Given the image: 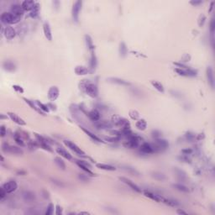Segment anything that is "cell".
Listing matches in <instances>:
<instances>
[{"mask_svg":"<svg viewBox=\"0 0 215 215\" xmlns=\"http://www.w3.org/2000/svg\"><path fill=\"white\" fill-rule=\"evenodd\" d=\"M80 88L91 98H97L98 96V88L97 85L87 80H83L80 83Z\"/></svg>","mask_w":215,"mask_h":215,"instance_id":"6da1fadb","label":"cell"},{"mask_svg":"<svg viewBox=\"0 0 215 215\" xmlns=\"http://www.w3.org/2000/svg\"><path fill=\"white\" fill-rule=\"evenodd\" d=\"M1 21L3 24H17L18 21L20 20V17L17 16L14 14H12L11 12H4L1 15Z\"/></svg>","mask_w":215,"mask_h":215,"instance_id":"7a4b0ae2","label":"cell"},{"mask_svg":"<svg viewBox=\"0 0 215 215\" xmlns=\"http://www.w3.org/2000/svg\"><path fill=\"white\" fill-rule=\"evenodd\" d=\"M2 150L4 153H9V154H14V155H18L21 156L24 154V151L21 148L17 146H13L9 145V144L3 143L2 145Z\"/></svg>","mask_w":215,"mask_h":215,"instance_id":"3957f363","label":"cell"},{"mask_svg":"<svg viewBox=\"0 0 215 215\" xmlns=\"http://www.w3.org/2000/svg\"><path fill=\"white\" fill-rule=\"evenodd\" d=\"M82 2L80 0L76 1L72 6V16L75 22H78V20H79V15L82 10Z\"/></svg>","mask_w":215,"mask_h":215,"instance_id":"277c9868","label":"cell"},{"mask_svg":"<svg viewBox=\"0 0 215 215\" xmlns=\"http://www.w3.org/2000/svg\"><path fill=\"white\" fill-rule=\"evenodd\" d=\"M154 148H155V150L156 152H159V151H162L164 150H166L168 147H169V143L167 140H163V139H157L156 140L155 143L152 144Z\"/></svg>","mask_w":215,"mask_h":215,"instance_id":"5b68a950","label":"cell"},{"mask_svg":"<svg viewBox=\"0 0 215 215\" xmlns=\"http://www.w3.org/2000/svg\"><path fill=\"white\" fill-rule=\"evenodd\" d=\"M63 142L66 144V146H67L69 149H71L72 150H73L77 155H79L81 156H85V152L80 147H78L76 144H74L72 141H70V140H64Z\"/></svg>","mask_w":215,"mask_h":215,"instance_id":"8992f818","label":"cell"},{"mask_svg":"<svg viewBox=\"0 0 215 215\" xmlns=\"http://www.w3.org/2000/svg\"><path fill=\"white\" fill-rule=\"evenodd\" d=\"M3 187L7 193H12L17 190L18 184L15 181H9L3 185Z\"/></svg>","mask_w":215,"mask_h":215,"instance_id":"52a82bcc","label":"cell"},{"mask_svg":"<svg viewBox=\"0 0 215 215\" xmlns=\"http://www.w3.org/2000/svg\"><path fill=\"white\" fill-rule=\"evenodd\" d=\"M175 72L180 76H183V77H196L197 76V71H194L190 68H186V69L176 68Z\"/></svg>","mask_w":215,"mask_h":215,"instance_id":"ba28073f","label":"cell"},{"mask_svg":"<svg viewBox=\"0 0 215 215\" xmlns=\"http://www.w3.org/2000/svg\"><path fill=\"white\" fill-rule=\"evenodd\" d=\"M119 180L121 181H123L125 184L126 185H128L131 189H133L134 191H135V192H137V193H142V190L140 188V187L139 186H137L135 182H133L131 180L128 179V178H126V177H119Z\"/></svg>","mask_w":215,"mask_h":215,"instance_id":"9c48e42d","label":"cell"},{"mask_svg":"<svg viewBox=\"0 0 215 215\" xmlns=\"http://www.w3.org/2000/svg\"><path fill=\"white\" fill-rule=\"evenodd\" d=\"M59 95H60V91L56 86H53L50 88V89L48 91V98L50 101L51 102L55 101L58 98Z\"/></svg>","mask_w":215,"mask_h":215,"instance_id":"30bf717a","label":"cell"},{"mask_svg":"<svg viewBox=\"0 0 215 215\" xmlns=\"http://www.w3.org/2000/svg\"><path fill=\"white\" fill-rule=\"evenodd\" d=\"M140 150L144 154H152L155 153V148L152 144L143 143L140 146Z\"/></svg>","mask_w":215,"mask_h":215,"instance_id":"8fae6325","label":"cell"},{"mask_svg":"<svg viewBox=\"0 0 215 215\" xmlns=\"http://www.w3.org/2000/svg\"><path fill=\"white\" fill-rule=\"evenodd\" d=\"M206 74H207V79H208V82L210 85V87L212 88H214V71L213 68L208 66L207 67L206 70Z\"/></svg>","mask_w":215,"mask_h":215,"instance_id":"7c38bea8","label":"cell"},{"mask_svg":"<svg viewBox=\"0 0 215 215\" xmlns=\"http://www.w3.org/2000/svg\"><path fill=\"white\" fill-rule=\"evenodd\" d=\"M77 166H78L82 170H83V171H84L85 172H87L88 175L92 176V177L95 176V174L89 169V168H91V166H90L88 163H87V162H85V161H77Z\"/></svg>","mask_w":215,"mask_h":215,"instance_id":"4fadbf2b","label":"cell"},{"mask_svg":"<svg viewBox=\"0 0 215 215\" xmlns=\"http://www.w3.org/2000/svg\"><path fill=\"white\" fill-rule=\"evenodd\" d=\"M8 115H9V117L10 118V119H11L12 121H14L15 124H17V125H21V126L26 125L25 121H24L22 118H20L18 115H17L16 113L9 112V113H8Z\"/></svg>","mask_w":215,"mask_h":215,"instance_id":"5bb4252c","label":"cell"},{"mask_svg":"<svg viewBox=\"0 0 215 215\" xmlns=\"http://www.w3.org/2000/svg\"><path fill=\"white\" fill-rule=\"evenodd\" d=\"M3 34L7 40H12L16 36V31L13 27L8 25L7 27H5V29L3 30Z\"/></svg>","mask_w":215,"mask_h":215,"instance_id":"9a60e30c","label":"cell"},{"mask_svg":"<svg viewBox=\"0 0 215 215\" xmlns=\"http://www.w3.org/2000/svg\"><path fill=\"white\" fill-rule=\"evenodd\" d=\"M36 3L32 0H24L22 2L21 6L24 11H32L36 6Z\"/></svg>","mask_w":215,"mask_h":215,"instance_id":"2e32d148","label":"cell"},{"mask_svg":"<svg viewBox=\"0 0 215 215\" xmlns=\"http://www.w3.org/2000/svg\"><path fill=\"white\" fill-rule=\"evenodd\" d=\"M3 67L7 72H14L16 69V65L14 61L10 60H6L3 63Z\"/></svg>","mask_w":215,"mask_h":215,"instance_id":"e0dca14e","label":"cell"},{"mask_svg":"<svg viewBox=\"0 0 215 215\" xmlns=\"http://www.w3.org/2000/svg\"><path fill=\"white\" fill-rule=\"evenodd\" d=\"M22 197L26 202H32L36 200V194L31 191H24L22 193Z\"/></svg>","mask_w":215,"mask_h":215,"instance_id":"ac0fdd59","label":"cell"},{"mask_svg":"<svg viewBox=\"0 0 215 215\" xmlns=\"http://www.w3.org/2000/svg\"><path fill=\"white\" fill-rule=\"evenodd\" d=\"M10 12L17 16H19L21 17L23 15H24V10L23 9L22 6L21 5H18V4H14L11 6V9H10Z\"/></svg>","mask_w":215,"mask_h":215,"instance_id":"d6986e66","label":"cell"},{"mask_svg":"<svg viewBox=\"0 0 215 215\" xmlns=\"http://www.w3.org/2000/svg\"><path fill=\"white\" fill-rule=\"evenodd\" d=\"M43 31H44V34H45L46 38L47 39V40L51 41L52 40V33H51V26H50L49 23L46 22L44 24V25H43Z\"/></svg>","mask_w":215,"mask_h":215,"instance_id":"ffe728a7","label":"cell"},{"mask_svg":"<svg viewBox=\"0 0 215 215\" xmlns=\"http://www.w3.org/2000/svg\"><path fill=\"white\" fill-rule=\"evenodd\" d=\"M144 194L145 197H149V198H150V199H152V200H154L156 202H163V199H164V197H161V195H158L156 193H151V192H148V191H144Z\"/></svg>","mask_w":215,"mask_h":215,"instance_id":"44dd1931","label":"cell"},{"mask_svg":"<svg viewBox=\"0 0 215 215\" xmlns=\"http://www.w3.org/2000/svg\"><path fill=\"white\" fill-rule=\"evenodd\" d=\"M108 82H112V83H115V84H119V85H123V86H130V83L129 82H127L125 80L118 78V77H109L107 79Z\"/></svg>","mask_w":215,"mask_h":215,"instance_id":"7402d4cb","label":"cell"},{"mask_svg":"<svg viewBox=\"0 0 215 215\" xmlns=\"http://www.w3.org/2000/svg\"><path fill=\"white\" fill-rule=\"evenodd\" d=\"M88 117H89V119L92 120V121H94V122H97V121H98L99 119H100V113H99V112L97 110V109H93V110H92V111H90L89 113L87 114Z\"/></svg>","mask_w":215,"mask_h":215,"instance_id":"603a6c76","label":"cell"},{"mask_svg":"<svg viewBox=\"0 0 215 215\" xmlns=\"http://www.w3.org/2000/svg\"><path fill=\"white\" fill-rule=\"evenodd\" d=\"M56 152L59 154V155H61V156H62V157H64L65 159H67V160H68V161H71L72 159V155L69 153V152H67L65 149H63V148H57L56 149Z\"/></svg>","mask_w":215,"mask_h":215,"instance_id":"cb8c5ba5","label":"cell"},{"mask_svg":"<svg viewBox=\"0 0 215 215\" xmlns=\"http://www.w3.org/2000/svg\"><path fill=\"white\" fill-rule=\"evenodd\" d=\"M81 129H82L84 133H86V134L88 135V136H89L92 140L97 141V142H99V143H100V142H103V140H102L99 137H98L96 135H94L93 133H92L88 129H85V128H83V127H81Z\"/></svg>","mask_w":215,"mask_h":215,"instance_id":"d4e9b609","label":"cell"},{"mask_svg":"<svg viewBox=\"0 0 215 215\" xmlns=\"http://www.w3.org/2000/svg\"><path fill=\"white\" fill-rule=\"evenodd\" d=\"M96 127L98 128V129H110V128H112L113 127V124L112 123H110V122H107V121H97V123H96Z\"/></svg>","mask_w":215,"mask_h":215,"instance_id":"484cf974","label":"cell"},{"mask_svg":"<svg viewBox=\"0 0 215 215\" xmlns=\"http://www.w3.org/2000/svg\"><path fill=\"white\" fill-rule=\"evenodd\" d=\"M96 166L99 169L104 170V171H113L116 170V168L111 165H108V164H104V163H98L96 164Z\"/></svg>","mask_w":215,"mask_h":215,"instance_id":"4316f807","label":"cell"},{"mask_svg":"<svg viewBox=\"0 0 215 215\" xmlns=\"http://www.w3.org/2000/svg\"><path fill=\"white\" fill-rule=\"evenodd\" d=\"M89 72V70L86 67H83V66H77L76 68H75V73L77 75H79V76H82V75H87Z\"/></svg>","mask_w":215,"mask_h":215,"instance_id":"83f0119b","label":"cell"},{"mask_svg":"<svg viewBox=\"0 0 215 215\" xmlns=\"http://www.w3.org/2000/svg\"><path fill=\"white\" fill-rule=\"evenodd\" d=\"M97 67V57L94 52H91V59H90V69L92 71L95 70Z\"/></svg>","mask_w":215,"mask_h":215,"instance_id":"f1b7e54d","label":"cell"},{"mask_svg":"<svg viewBox=\"0 0 215 215\" xmlns=\"http://www.w3.org/2000/svg\"><path fill=\"white\" fill-rule=\"evenodd\" d=\"M24 100L25 101V103H26V104H28L30 106V108H31L32 109L36 110V111L39 112V113H42V114H44V113H43V112H42V111L39 108V107L37 106V104L34 103V101H30V100H29V99H27V98H24Z\"/></svg>","mask_w":215,"mask_h":215,"instance_id":"f546056e","label":"cell"},{"mask_svg":"<svg viewBox=\"0 0 215 215\" xmlns=\"http://www.w3.org/2000/svg\"><path fill=\"white\" fill-rule=\"evenodd\" d=\"M54 162L57 166L58 168H60L61 170H65L66 169V164H65V162L63 161L62 159H61L60 157H55L54 159Z\"/></svg>","mask_w":215,"mask_h":215,"instance_id":"4dcf8cb0","label":"cell"},{"mask_svg":"<svg viewBox=\"0 0 215 215\" xmlns=\"http://www.w3.org/2000/svg\"><path fill=\"white\" fill-rule=\"evenodd\" d=\"M173 187L177 190H178L180 192L182 193H188L189 192V188L186 186H184L183 184H180V183H177V184H173L172 185Z\"/></svg>","mask_w":215,"mask_h":215,"instance_id":"1f68e13d","label":"cell"},{"mask_svg":"<svg viewBox=\"0 0 215 215\" xmlns=\"http://www.w3.org/2000/svg\"><path fill=\"white\" fill-rule=\"evenodd\" d=\"M135 126L140 130H144L147 128V123L144 119H140L135 123Z\"/></svg>","mask_w":215,"mask_h":215,"instance_id":"d6a6232c","label":"cell"},{"mask_svg":"<svg viewBox=\"0 0 215 215\" xmlns=\"http://www.w3.org/2000/svg\"><path fill=\"white\" fill-rule=\"evenodd\" d=\"M151 84H152V86H153L157 90L158 92H161V93H163V92H165L164 87H163V85L161 84L160 82H157V81H152V82H151Z\"/></svg>","mask_w":215,"mask_h":215,"instance_id":"836d02e7","label":"cell"},{"mask_svg":"<svg viewBox=\"0 0 215 215\" xmlns=\"http://www.w3.org/2000/svg\"><path fill=\"white\" fill-rule=\"evenodd\" d=\"M162 202H164V203H166V205L171 206V207H177V206H179V202H177V201H175V200H172V199L164 198Z\"/></svg>","mask_w":215,"mask_h":215,"instance_id":"e575fe53","label":"cell"},{"mask_svg":"<svg viewBox=\"0 0 215 215\" xmlns=\"http://www.w3.org/2000/svg\"><path fill=\"white\" fill-rule=\"evenodd\" d=\"M85 40H86V43L88 46V48L89 49V51L91 52H94V46L92 43V40L89 36H85Z\"/></svg>","mask_w":215,"mask_h":215,"instance_id":"d590c367","label":"cell"},{"mask_svg":"<svg viewBox=\"0 0 215 215\" xmlns=\"http://www.w3.org/2000/svg\"><path fill=\"white\" fill-rule=\"evenodd\" d=\"M14 139L15 142L18 144L19 146H24V138L20 135V134L15 133L14 135Z\"/></svg>","mask_w":215,"mask_h":215,"instance_id":"8d00e7d4","label":"cell"},{"mask_svg":"<svg viewBox=\"0 0 215 215\" xmlns=\"http://www.w3.org/2000/svg\"><path fill=\"white\" fill-rule=\"evenodd\" d=\"M36 104H37V106L39 107V108L43 112V113H48L50 111V108H48V106L46 104H43L42 103H40L39 101H36Z\"/></svg>","mask_w":215,"mask_h":215,"instance_id":"74e56055","label":"cell"},{"mask_svg":"<svg viewBox=\"0 0 215 215\" xmlns=\"http://www.w3.org/2000/svg\"><path fill=\"white\" fill-rule=\"evenodd\" d=\"M127 51H127V47H126L125 44L124 42L120 43V45H119V54H120V55L121 56H125Z\"/></svg>","mask_w":215,"mask_h":215,"instance_id":"f35d334b","label":"cell"},{"mask_svg":"<svg viewBox=\"0 0 215 215\" xmlns=\"http://www.w3.org/2000/svg\"><path fill=\"white\" fill-rule=\"evenodd\" d=\"M39 9H40V4L39 3H36L34 9L30 12V17L31 18H36V16L39 15Z\"/></svg>","mask_w":215,"mask_h":215,"instance_id":"ab89813d","label":"cell"},{"mask_svg":"<svg viewBox=\"0 0 215 215\" xmlns=\"http://www.w3.org/2000/svg\"><path fill=\"white\" fill-rule=\"evenodd\" d=\"M152 177L158 181H164L166 179V176L161 172H154V173H152Z\"/></svg>","mask_w":215,"mask_h":215,"instance_id":"60d3db41","label":"cell"},{"mask_svg":"<svg viewBox=\"0 0 215 215\" xmlns=\"http://www.w3.org/2000/svg\"><path fill=\"white\" fill-rule=\"evenodd\" d=\"M175 172H176V174H177V177L179 178V179H185L186 177H187V176H186V173L183 171H181V170H180V169H177V168H176L175 169Z\"/></svg>","mask_w":215,"mask_h":215,"instance_id":"b9f144b4","label":"cell"},{"mask_svg":"<svg viewBox=\"0 0 215 215\" xmlns=\"http://www.w3.org/2000/svg\"><path fill=\"white\" fill-rule=\"evenodd\" d=\"M129 117L134 119V120H136L140 118V113L136 111V110H130L129 111Z\"/></svg>","mask_w":215,"mask_h":215,"instance_id":"7bdbcfd3","label":"cell"},{"mask_svg":"<svg viewBox=\"0 0 215 215\" xmlns=\"http://www.w3.org/2000/svg\"><path fill=\"white\" fill-rule=\"evenodd\" d=\"M125 168V170H126L128 172H129V173H131V174H134V175H136V176H138V175H140V173H139V171H136L135 168H133V167H130V166H124Z\"/></svg>","mask_w":215,"mask_h":215,"instance_id":"ee69618b","label":"cell"},{"mask_svg":"<svg viewBox=\"0 0 215 215\" xmlns=\"http://www.w3.org/2000/svg\"><path fill=\"white\" fill-rule=\"evenodd\" d=\"M121 139L120 136H113V137H106L105 138V140L108 141V142H118Z\"/></svg>","mask_w":215,"mask_h":215,"instance_id":"f6af8a7d","label":"cell"},{"mask_svg":"<svg viewBox=\"0 0 215 215\" xmlns=\"http://www.w3.org/2000/svg\"><path fill=\"white\" fill-rule=\"evenodd\" d=\"M205 21H206V16L202 14L198 18V25H199V27H202Z\"/></svg>","mask_w":215,"mask_h":215,"instance_id":"bcb514c9","label":"cell"},{"mask_svg":"<svg viewBox=\"0 0 215 215\" xmlns=\"http://www.w3.org/2000/svg\"><path fill=\"white\" fill-rule=\"evenodd\" d=\"M54 212V205L52 203H50L49 206L47 207V209H46V215H51L53 214Z\"/></svg>","mask_w":215,"mask_h":215,"instance_id":"7dc6e473","label":"cell"},{"mask_svg":"<svg viewBox=\"0 0 215 215\" xmlns=\"http://www.w3.org/2000/svg\"><path fill=\"white\" fill-rule=\"evenodd\" d=\"M151 135H152V137H153L154 139L157 140V139H160V138H161V132L158 131V130H153L152 133H151Z\"/></svg>","mask_w":215,"mask_h":215,"instance_id":"c3c4849f","label":"cell"},{"mask_svg":"<svg viewBox=\"0 0 215 215\" xmlns=\"http://www.w3.org/2000/svg\"><path fill=\"white\" fill-rule=\"evenodd\" d=\"M6 135H7L6 128L3 125H2L1 126V128H0V135H1V137H4Z\"/></svg>","mask_w":215,"mask_h":215,"instance_id":"681fc988","label":"cell"},{"mask_svg":"<svg viewBox=\"0 0 215 215\" xmlns=\"http://www.w3.org/2000/svg\"><path fill=\"white\" fill-rule=\"evenodd\" d=\"M78 178L81 180L82 181H89V178L86 175H83V174H79L78 175Z\"/></svg>","mask_w":215,"mask_h":215,"instance_id":"f907efd6","label":"cell"},{"mask_svg":"<svg viewBox=\"0 0 215 215\" xmlns=\"http://www.w3.org/2000/svg\"><path fill=\"white\" fill-rule=\"evenodd\" d=\"M6 195H7V193H6V191L3 189V187H2L0 188V199H1V200L3 199Z\"/></svg>","mask_w":215,"mask_h":215,"instance_id":"816d5d0a","label":"cell"},{"mask_svg":"<svg viewBox=\"0 0 215 215\" xmlns=\"http://www.w3.org/2000/svg\"><path fill=\"white\" fill-rule=\"evenodd\" d=\"M181 153L183 154V155H190L191 153H193V150L192 149H184V150H181Z\"/></svg>","mask_w":215,"mask_h":215,"instance_id":"f5cc1de1","label":"cell"},{"mask_svg":"<svg viewBox=\"0 0 215 215\" xmlns=\"http://www.w3.org/2000/svg\"><path fill=\"white\" fill-rule=\"evenodd\" d=\"M186 137L188 140H193L194 138H195V135L193 134H191V133H187L186 135Z\"/></svg>","mask_w":215,"mask_h":215,"instance_id":"db71d44e","label":"cell"},{"mask_svg":"<svg viewBox=\"0 0 215 215\" xmlns=\"http://www.w3.org/2000/svg\"><path fill=\"white\" fill-rule=\"evenodd\" d=\"M62 214V210H61V208L59 206V205H56L55 206V214L56 215H61Z\"/></svg>","mask_w":215,"mask_h":215,"instance_id":"11a10c76","label":"cell"},{"mask_svg":"<svg viewBox=\"0 0 215 215\" xmlns=\"http://www.w3.org/2000/svg\"><path fill=\"white\" fill-rule=\"evenodd\" d=\"M190 3L192 4V5H194V6H197L198 4H201V3H202V1H201V0H199V1H191L190 2Z\"/></svg>","mask_w":215,"mask_h":215,"instance_id":"9f6ffc18","label":"cell"},{"mask_svg":"<svg viewBox=\"0 0 215 215\" xmlns=\"http://www.w3.org/2000/svg\"><path fill=\"white\" fill-rule=\"evenodd\" d=\"M13 88H14V89H15L16 91H18V92H21V93H22V92H24V90H23V88H22L21 87H19V86H16V85H15Z\"/></svg>","mask_w":215,"mask_h":215,"instance_id":"6f0895ef","label":"cell"},{"mask_svg":"<svg viewBox=\"0 0 215 215\" xmlns=\"http://www.w3.org/2000/svg\"><path fill=\"white\" fill-rule=\"evenodd\" d=\"M53 181V183H55V184H56V185H58L59 187H64V185L61 182V181H56V180H52Z\"/></svg>","mask_w":215,"mask_h":215,"instance_id":"680465c9","label":"cell"},{"mask_svg":"<svg viewBox=\"0 0 215 215\" xmlns=\"http://www.w3.org/2000/svg\"><path fill=\"white\" fill-rule=\"evenodd\" d=\"M177 213L178 214H187V212H185V211H183V210H181V209H177Z\"/></svg>","mask_w":215,"mask_h":215,"instance_id":"91938a15","label":"cell"},{"mask_svg":"<svg viewBox=\"0 0 215 215\" xmlns=\"http://www.w3.org/2000/svg\"><path fill=\"white\" fill-rule=\"evenodd\" d=\"M214 2H212L211 3V4H210V9H209V10H208V12L210 13L211 11H212V9H214Z\"/></svg>","mask_w":215,"mask_h":215,"instance_id":"94428289","label":"cell"},{"mask_svg":"<svg viewBox=\"0 0 215 215\" xmlns=\"http://www.w3.org/2000/svg\"><path fill=\"white\" fill-rule=\"evenodd\" d=\"M80 214H89V213H87V212H82V213H80Z\"/></svg>","mask_w":215,"mask_h":215,"instance_id":"6125c7cd","label":"cell"},{"mask_svg":"<svg viewBox=\"0 0 215 215\" xmlns=\"http://www.w3.org/2000/svg\"><path fill=\"white\" fill-rule=\"evenodd\" d=\"M18 174H25V172H23V171H18Z\"/></svg>","mask_w":215,"mask_h":215,"instance_id":"be15d7a7","label":"cell"}]
</instances>
